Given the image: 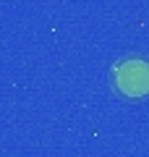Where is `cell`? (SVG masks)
Returning <instances> with one entry per match:
<instances>
[{"instance_id": "1", "label": "cell", "mask_w": 149, "mask_h": 157, "mask_svg": "<svg viewBox=\"0 0 149 157\" xmlns=\"http://www.w3.org/2000/svg\"><path fill=\"white\" fill-rule=\"evenodd\" d=\"M115 86L126 97L149 94V60L144 58H126L115 66Z\"/></svg>"}]
</instances>
